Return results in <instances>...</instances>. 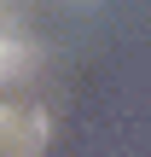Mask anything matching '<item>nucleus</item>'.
Returning <instances> with one entry per match:
<instances>
[{
    "instance_id": "f257e3e1",
    "label": "nucleus",
    "mask_w": 151,
    "mask_h": 157,
    "mask_svg": "<svg viewBox=\"0 0 151 157\" xmlns=\"http://www.w3.org/2000/svg\"><path fill=\"white\" fill-rule=\"evenodd\" d=\"M52 140V117L35 93H0V157H41Z\"/></svg>"
},
{
    "instance_id": "f03ea898",
    "label": "nucleus",
    "mask_w": 151,
    "mask_h": 157,
    "mask_svg": "<svg viewBox=\"0 0 151 157\" xmlns=\"http://www.w3.org/2000/svg\"><path fill=\"white\" fill-rule=\"evenodd\" d=\"M35 64H41V41H35L17 17H6V23H0V93H17V87L35 76Z\"/></svg>"
}]
</instances>
